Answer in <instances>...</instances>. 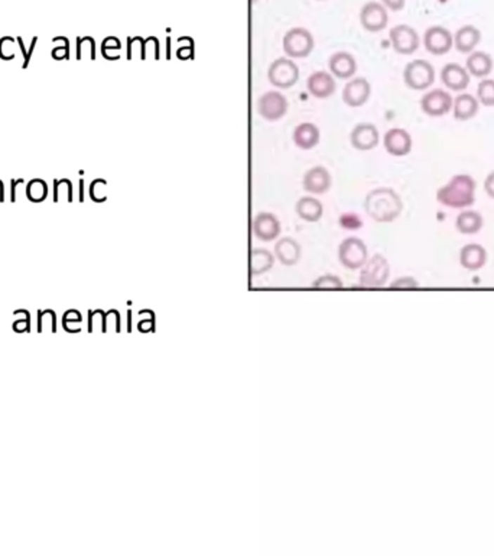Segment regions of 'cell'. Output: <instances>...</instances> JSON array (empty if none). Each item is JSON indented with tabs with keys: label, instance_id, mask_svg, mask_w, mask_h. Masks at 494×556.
Instances as JSON below:
<instances>
[{
	"label": "cell",
	"instance_id": "1",
	"mask_svg": "<svg viewBox=\"0 0 494 556\" xmlns=\"http://www.w3.org/2000/svg\"><path fill=\"white\" fill-rule=\"evenodd\" d=\"M477 183L470 174H455L451 180L438 189L436 200L450 209H468L476 201Z\"/></svg>",
	"mask_w": 494,
	"mask_h": 556
},
{
	"label": "cell",
	"instance_id": "2",
	"mask_svg": "<svg viewBox=\"0 0 494 556\" xmlns=\"http://www.w3.org/2000/svg\"><path fill=\"white\" fill-rule=\"evenodd\" d=\"M364 210L376 222L389 223L398 219L403 210L401 196L390 187H379L368 193Z\"/></svg>",
	"mask_w": 494,
	"mask_h": 556
},
{
	"label": "cell",
	"instance_id": "3",
	"mask_svg": "<svg viewBox=\"0 0 494 556\" xmlns=\"http://www.w3.org/2000/svg\"><path fill=\"white\" fill-rule=\"evenodd\" d=\"M436 72L434 65L427 60H413L405 65L403 82L415 91H424L435 83Z\"/></svg>",
	"mask_w": 494,
	"mask_h": 556
},
{
	"label": "cell",
	"instance_id": "4",
	"mask_svg": "<svg viewBox=\"0 0 494 556\" xmlns=\"http://www.w3.org/2000/svg\"><path fill=\"white\" fill-rule=\"evenodd\" d=\"M283 53L288 58H305L316 46L312 34L305 28H292L283 37Z\"/></svg>",
	"mask_w": 494,
	"mask_h": 556
},
{
	"label": "cell",
	"instance_id": "5",
	"mask_svg": "<svg viewBox=\"0 0 494 556\" xmlns=\"http://www.w3.org/2000/svg\"><path fill=\"white\" fill-rule=\"evenodd\" d=\"M369 260L368 246L360 238H346L338 246V261L347 270H358Z\"/></svg>",
	"mask_w": 494,
	"mask_h": 556
},
{
	"label": "cell",
	"instance_id": "6",
	"mask_svg": "<svg viewBox=\"0 0 494 556\" xmlns=\"http://www.w3.org/2000/svg\"><path fill=\"white\" fill-rule=\"evenodd\" d=\"M268 80L278 89H291L299 80V68L291 58H276L268 70Z\"/></svg>",
	"mask_w": 494,
	"mask_h": 556
},
{
	"label": "cell",
	"instance_id": "7",
	"mask_svg": "<svg viewBox=\"0 0 494 556\" xmlns=\"http://www.w3.org/2000/svg\"><path fill=\"white\" fill-rule=\"evenodd\" d=\"M454 97L448 90L434 89L421 97V110L431 118H442L453 110Z\"/></svg>",
	"mask_w": 494,
	"mask_h": 556
},
{
	"label": "cell",
	"instance_id": "8",
	"mask_svg": "<svg viewBox=\"0 0 494 556\" xmlns=\"http://www.w3.org/2000/svg\"><path fill=\"white\" fill-rule=\"evenodd\" d=\"M389 39L392 44L395 53L401 56H412L418 51L421 39L418 32H416L409 25H396L389 32Z\"/></svg>",
	"mask_w": 494,
	"mask_h": 556
},
{
	"label": "cell",
	"instance_id": "9",
	"mask_svg": "<svg viewBox=\"0 0 494 556\" xmlns=\"http://www.w3.org/2000/svg\"><path fill=\"white\" fill-rule=\"evenodd\" d=\"M389 263L382 255H375L369 258L361 267L360 271V283L364 287H380L386 283L389 278Z\"/></svg>",
	"mask_w": 494,
	"mask_h": 556
},
{
	"label": "cell",
	"instance_id": "10",
	"mask_svg": "<svg viewBox=\"0 0 494 556\" xmlns=\"http://www.w3.org/2000/svg\"><path fill=\"white\" fill-rule=\"evenodd\" d=\"M290 103L286 97L279 91H266L259 97L257 112L265 120L276 122L288 112Z\"/></svg>",
	"mask_w": 494,
	"mask_h": 556
},
{
	"label": "cell",
	"instance_id": "11",
	"mask_svg": "<svg viewBox=\"0 0 494 556\" xmlns=\"http://www.w3.org/2000/svg\"><path fill=\"white\" fill-rule=\"evenodd\" d=\"M424 46L432 56H446L454 46V35L444 27H431L424 34Z\"/></svg>",
	"mask_w": 494,
	"mask_h": 556
},
{
	"label": "cell",
	"instance_id": "12",
	"mask_svg": "<svg viewBox=\"0 0 494 556\" xmlns=\"http://www.w3.org/2000/svg\"><path fill=\"white\" fill-rule=\"evenodd\" d=\"M387 9L380 2H368L360 11V23L368 32L376 34L387 27Z\"/></svg>",
	"mask_w": 494,
	"mask_h": 556
},
{
	"label": "cell",
	"instance_id": "13",
	"mask_svg": "<svg viewBox=\"0 0 494 556\" xmlns=\"http://www.w3.org/2000/svg\"><path fill=\"white\" fill-rule=\"evenodd\" d=\"M439 79L442 84L448 89V91L462 93L468 86H470L472 75L461 64L450 63L442 67Z\"/></svg>",
	"mask_w": 494,
	"mask_h": 556
},
{
	"label": "cell",
	"instance_id": "14",
	"mask_svg": "<svg viewBox=\"0 0 494 556\" xmlns=\"http://www.w3.org/2000/svg\"><path fill=\"white\" fill-rule=\"evenodd\" d=\"M379 141L380 134L376 125L369 122L357 123L350 134L351 146L357 151H372L379 145Z\"/></svg>",
	"mask_w": 494,
	"mask_h": 556
},
{
	"label": "cell",
	"instance_id": "15",
	"mask_svg": "<svg viewBox=\"0 0 494 556\" xmlns=\"http://www.w3.org/2000/svg\"><path fill=\"white\" fill-rule=\"evenodd\" d=\"M383 145L384 149L387 151V154L394 157H405L412 151L413 141L406 129L392 128L384 134Z\"/></svg>",
	"mask_w": 494,
	"mask_h": 556
},
{
	"label": "cell",
	"instance_id": "16",
	"mask_svg": "<svg viewBox=\"0 0 494 556\" xmlns=\"http://www.w3.org/2000/svg\"><path fill=\"white\" fill-rule=\"evenodd\" d=\"M372 94V86L364 77L351 79L343 89V102L350 108L366 105Z\"/></svg>",
	"mask_w": 494,
	"mask_h": 556
},
{
	"label": "cell",
	"instance_id": "17",
	"mask_svg": "<svg viewBox=\"0 0 494 556\" xmlns=\"http://www.w3.org/2000/svg\"><path fill=\"white\" fill-rule=\"evenodd\" d=\"M253 235L264 242H271L275 241L280 235V222L279 219L269 212H262L259 213L252 223Z\"/></svg>",
	"mask_w": 494,
	"mask_h": 556
},
{
	"label": "cell",
	"instance_id": "18",
	"mask_svg": "<svg viewBox=\"0 0 494 556\" xmlns=\"http://www.w3.org/2000/svg\"><path fill=\"white\" fill-rule=\"evenodd\" d=\"M308 93L316 99H328L337 90L334 75L327 71H316L306 79Z\"/></svg>",
	"mask_w": 494,
	"mask_h": 556
},
{
	"label": "cell",
	"instance_id": "19",
	"mask_svg": "<svg viewBox=\"0 0 494 556\" xmlns=\"http://www.w3.org/2000/svg\"><path fill=\"white\" fill-rule=\"evenodd\" d=\"M302 187L311 194H324L331 187V174L323 165L309 168L302 179Z\"/></svg>",
	"mask_w": 494,
	"mask_h": 556
},
{
	"label": "cell",
	"instance_id": "20",
	"mask_svg": "<svg viewBox=\"0 0 494 556\" xmlns=\"http://www.w3.org/2000/svg\"><path fill=\"white\" fill-rule=\"evenodd\" d=\"M328 68L334 77L340 80H350L357 71V61L350 53L338 51L330 57Z\"/></svg>",
	"mask_w": 494,
	"mask_h": 556
},
{
	"label": "cell",
	"instance_id": "21",
	"mask_svg": "<svg viewBox=\"0 0 494 556\" xmlns=\"http://www.w3.org/2000/svg\"><path fill=\"white\" fill-rule=\"evenodd\" d=\"M480 109V103L476 96L470 93H460L454 97L453 103V115L460 122H467L477 116Z\"/></svg>",
	"mask_w": 494,
	"mask_h": 556
},
{
	"label": "cell",
	"instance_id": "22",
	"mask_svg": "<svg viewBox=\"0 0 494 556\" xmlns=\"http://www.w3.org/2000/svg\"><path fill=\"white\" fill-rule=\"evenodd\" d=\"M302 254L301 245L294 238H282L275 244V257L279 260L280 264L286 267L295 265Z\"/></svg>",
	"mask_w": 494,
	"mask_h": 556
},
{
	"label": "cell",
	"instance_id": "23",
	"mask_svg": "<svg viewBox=\"0 0 494 556\" xmlns=\"http://www.w3.org/2000/svg\"><path fill=\"white\" fill-rule=\"evenodd\" d=\"M481 41V32L473 25H465L454 34V46L461 54L473 53Z\"/></svg>",
	"mask_w": 494,
	"mask_h": 556
},
{
	"label": "cell",
	"instance_id": "24",
	"mask_svg": "<svg viewBox=\"0 0 494 556\" xmlns=\"http://www.w3.org/2000/svg\"><path fill=\"white\" fill-rule=\"evenodd\" d=\"M292 139H294V144L302 151H309L312 148H316L320 142L318 126L316 123H311V122L299 123L294 129Z\"/></svg>",
	"mask_w": 494,
	"mask_h": 556
},
{
	"label": "cell",
	"instance_id": "25",
	"mask_svg": "<svg viewBox=\"0 0 494 556\" xmlns=\"http://www.w3.org/2000/svg\"><path fill=\"white\" fill-rule=\"evenodd\" d=\"M494 67L493 58L488 53L484 51H473L468 54V58L465 61V68L470 72L472 77L476 79H486L491 74Z\"/></svg>",
	"mask_w": 494,
	"mask_h": 556
},
{
	"label": "cell",
	"instance_id": "26",
	"mask_svg": "<svg viewBox=\"0 0 494 556\" xmlns=\"http://www.w3.org/2000/svg\"><path fill=\"white\" fill-rule=\"evenodd\" d=\"M486 261H487V252L479 244L465 245L460 252V263L467 270L477 271L481 267H484Z\"/></svg>",
	"mask_w": 494,
	"mask_h": 556
},
{
	"label": "cell",
	"instance_id": "27",
	"mask_svg": "<svg viewBox=\"0 0 494 556\" xmlns=\"http://www.w3.org/2000/svg\"><path fill=\"white\" fill-rule=\"evenodd\" d=\"M297 215L305 222H318L323 217L324 206L316 197H301L295 205Z\"/></svg>",
	"mask_w": 494,
	"mask_h": 556
},
{
	"label": "cell",
	"instance_id": "28",
	"mask_svg": "<svg viewBox=\"0 0 494 556\" xmlns=\"http://www.w3.org/2000/svg\"><path fill=\"white\" fill-rule=\"evenodd\" d=\"M275 263V255L265 248H254L250 252V274L262 275L272 270Z\"/></svg>",
	"mask_w": 494,
	"mask_h": 556
},
{
	"label": "cell",
	"instance_id": "29",
	"mask_svg": "<svg viewBox=\"0 0 494 556\" xmlns=\"http://www.w3.org/2000/svg\"><path fill=\"white\" fill-rule=\"evenodd\" d=\"M483 225H484L483 216L476 210H462L455 220L457 229L465 235H473L480 232Z\"/></svg>",
	"mask_w": 494,
	"mask_h": 556
},
{
	"label": "cell",
	"instance_id": "30",
	"mask_svg": "<svg viewBox=\"0 0 494 556\" xmlns=\"http://www.w3.org/2000/svg\"><path fill=\"white\" fill-rule=\"evenodd\" d=\"M477 100L486 108H494V80L481 79L477 86Z\"/></svg>",
	"mask_w": 494,
	"mask_h": 556
},
{
	"label": "cell",
	"instance_id": "31",
	"mask_svg": "<svg viewBox=\"0 0 494 556\" xmlns=\"http://www.w3.org/2000/svg\"><path fill=\"white\" fill-rule=\"evenodd\" d=\"M312 287H314V289L335 290V289H342L343 287V282L340 280V277H337L334 274H325V275L318 277L317 280L312 283Z\"/></svg>",
	"mask_w": 494,
	"mask_h": 556
},
{
	"label": "cell",
	"instance_id": "32",
	"mask_svg": "<svg viewBox=\"0 0 494 556\" xmlns=\"http://www.w3.org/2000/svg\"><path fill=\"white\" fill-rule=\"evenodd\" d=\"M338 223L343 227V229L347 231H357L363 226V220L360 219L358 215L356 213H344L338 219Z\"/></svg>",
	"mask_w": 494,
	"mask_h": 556
},
{
	"label": "cell",
	"instance_id": "33",
	"mask_svg": "<svg viewBox=\"0 0 494 556\" xmlns=\"http://www.w3.org/2000/svg\"><path fill=\"white\" fill-rule=\"evenodd\" d=\"M382 4L384 5L386 9L392 11V12H399L405 8L406 0H382Z\"/></svg>",
	"mask_w": 494,
	"mask_h": 556
},
{
	"label": "cell",
	"instance_id": "34",
	"mask_svg": "<svg viewBox=\"0 0 494 556\" xmlns=\"http://www.w3.org/2000/svg\"><path fill=\"white\" fill-rule=\"evenodd\" d=\"M418 284H416V282L415 280H412L410 277H402V278H398L396 282H394L392 283V287H398V289H408V287H416Z\"/></svg>",
	"mask_w": 494,
	"mask_h": 556
},
{
	"label": "cell",
	"instance_id": "35",
	"mask_svg": "<svg viewBox=\"0 0 494 556\" xmlns=\"http://www.w3.org/2000/svg\"><path fill=\"white\" fill-rule=\"evenodd\" d=\"M484 191L487 193L488 197L494 198V171L488 172L486 180H484Z\"/></svg>",
	"mask_w": 494,
	"mask_h": 556
},
{
	"label": "cell",
	"instance_id": "36",
	"mask_svg": "<svg viewBox=\"0 0 494 556\" xmlns=\"http://www.w3.org/2000/svg\"><path fill=\"white\" fill-rule=\"evenodd\" d=\"M37 39H38V38H34V39H32V45H31V51H34V46H35V42H37ZM30 56H31V53H30V54H26V63H25V67H26V65H28V61H30Z\"/></svg>",
	"mask_w": 494,
	"mask_h": 556
},
{
	"label": "cell",
	"instance_id": "37",
	"mask_svg": "<svg viewBox=\"0 0 494 556\" xmlns=\"http://www.w3.org/2000/svg\"><path fill=\"white\" fill-rule=\"evenodd\" d=\"M252 2H253V4H256V2H257V0H252Z\"/></svg>",
	"mask_w": 494,
	"mask_h": 556
}]
</instances>
